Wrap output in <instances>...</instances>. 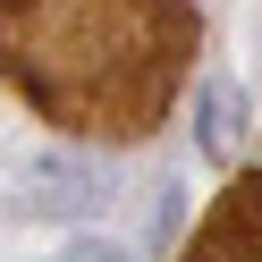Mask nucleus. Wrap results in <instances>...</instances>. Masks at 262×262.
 <instances>
[{
  "label": "nucleus",
  "instance_id": "7ed1b4c3",
  "mask_svg": "<svg viewBox=\"0 0 262 262\" xmlns=\"http://www.w3.org/2000/svg\"><path fill=\"white\" fill-rule=\"evenodd\" d=\"M26 186H34V194H26L34 211H85V203H93V178L76 169V161H34Z\"/></svg>",
  "mask_w": 262,
  "mask_h": 262
},
{
  "label": "nucleus",
  "instance_id": "423d86ee",
  "mask_svg": "<svg viewBox=\"0 0 262 262\" xmlns=\"http://www.w3.org/2000/svg\"><path fill=\"white\" fill-rule=\"evenodd\" d=\"M59 262H127V245H119V237H68Z\"/></svg>",
  "mask_w": 262,
  "mask_h": 262
},
{
  "label": "nucleus",
  "instance_id": "20e7f679",
  "mask_svg": "<svg viewBox=\"0 0 262 262\" xmlns=\"http://www.w3.org/2000/svg\"><path fill=\"white\" fill-rule=\"evenodd\" d=\"M237 136H245V102H237L228 85H203V152L228 161V152H237Z\"/></svg>",
  "mask_w": 262,
  "mask_h": 262
},
{
  "label": "nucleus",
  "instance_id": "f03ea898",
  "mask_svg": "<svg viewBox=\"0 0 262 262\" xmlns=\"http://www.w3.org/2000/svg\"><path fill=\"white\" fill-rule=\"evenodd\" d=\"M178 262H262V169L228 178V194L211 203V220L194 228V245Z\"/></svg>",
  "mask_w": 262,
  "mask_h": 262
},
{
  "label": "nucleus",
  "instance_id": "39448f33",
  "mask_svg": "<svg viewBox=\"0 0 262 262\" xmlns=\"http://www.w3.org/2000/svg\"><path fill=\"white\" fill-rule=\"evenodd\" d=\"M178 211H186V186H178V178H169V186L152 194V245H169V228H178Z\"/></svg>",
  "mask_w": 262,
  "mask_h": 262
},
{
  "label": "nucleus",
  "instance_id": "f257e3e1",
  "mask_svg": "<svg viewBox=\"0 0 262 262\" xmlns=\"http://www.w3.org/2000/svg\"><path fill=\"white\" fill-rule=\"evenodd\" d=\"M194 0H0V76L51 127L136 144L186 93Z\"/></svg>",
  "mask_w": 262,
  "mask_h": 262
}]
</instances>
